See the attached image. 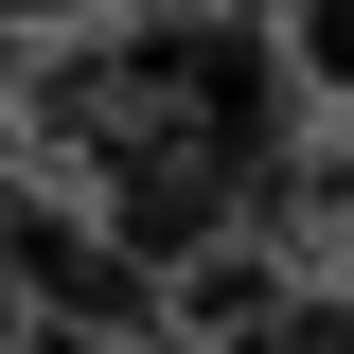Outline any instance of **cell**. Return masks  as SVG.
Returning a JSON list of instances; mask_svg holds the SVG:
<instances>
[{
    "instance_id": "1",
    "label": "cell",
    "mask_w": 354,
    "mask_h": 354,
    "mask_svg": "<svg viewBox=\"0 0 354 354\" xmlns=\"http://www.w3.org/2000/svg\"><path fill=\"white\" fill-rule=\"evenodd\" d=\"M36 142H71L88 213L124 230L142 266L213 248V230L266 213V160H283V53L213 0H177L142 36H88L36 71Z\"/></svg>"
},
{
    "instance_id": "2",
    "label": "cell",
    "mask_w": 354,
    "mask_h": 354,
    "mask_svg": "<svg viewBox=\"0 0 354 354\" xmlns=\"http://www.w3.org/2000/svg\"><path fill=\"white\" fill-rule=\"evenodd\" d=\"M266 53H283V88L354 106V0H283V18H266Z\"/></svg>"
},
{
    "instance_id": "3",
    "label": "cell",
    "mask_w": 354,
    "mask_h": 354,
    "mask_svg": "<svg viewBox=\"0 0 354 354\" xmlns=\"http://www.w3.org/2000/svg\"><path fill=\"white\" fill-rule=\"evenodd\" d=\"M0 18H71V0H0Z\"/></svg>"
}]
</instances>
